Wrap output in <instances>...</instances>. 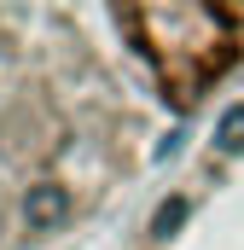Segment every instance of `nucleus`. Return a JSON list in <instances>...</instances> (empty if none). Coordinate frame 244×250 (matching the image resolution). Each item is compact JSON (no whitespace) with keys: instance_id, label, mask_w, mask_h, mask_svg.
Wrapping results in <instances>:
<instances>
[{"instance_id":"7ed1b4c3","label":"nucleus","mask_w":244,"mask_h":250,"mask_svg":"<svg viewBox=\"0 0 244 250\" xmlns=\"http://www.w3.org/2000/svg\"><path fill=\"white\" fill-rule=\"evenodd\" d=\"M181 221H186V198H169V204L157 209V221H151V233H157V239H169V233H175Z\"/></svg>"},{"instance_id":"f03ea898","label":"nucleus","mask_w":244,"mask_h":250,"mask_svg":"<svg viewBox=\"0 0 244 250\" xmlns=\"http://www.w3.org/2000/svg\"><path fill=\"white\" fill-rule=\"evenodd\" d=\"M215 146H221V151H244V105H227V111H221Z\"/></svg>"},{"instance_id":"f257e3e1","label":"nucleus","mask_w":244,"mask_h":250,"mask_svg":"<svg viewBox=\"0 0 244 250\" xmlns=\"http://www.w3.org/2000/svg\"><path fill=\"white\" fill-rule=\"evenodd\" d=\"M64 215H70V192L64 187L41 181V187L23 192V227L29 233H53V227H64Z\"/></svg>"}]
</instances>
